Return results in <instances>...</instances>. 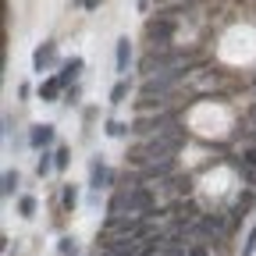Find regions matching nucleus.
<instances>
[{"instance_id":"nucleus-1","label":"nucleus","mask_w":256,"mask_h":256,"mask_svg":"<svg viewBox=\"0 0 256 256\" xmlns=\"http://www.w3.org/2000/svg\"><path fill=\"white\" fill-rule=\"evenodd\" d=\"M185 128L174 121V124H168L164 132H156V136H150V139H139L132 150H128V164H136V168H146V164H153V160H168V156H174L182 146H185Z\"/></svg>"},{"instance_id":"nucleus-2","label":"nucleus","mask_w":256,"mask_h":256,"mask_svg":"<svg viewBox=\"0 0 256 256\" xmlns=\"http://www.w3.org/2000/svg\"><path fill=\"white\" fill-rule=\"evenodd\" d=\"M156 206V192L142 182H128L124 188H118L110 203H107V214L110 217H121V214H150Z\"/></svg>"},{"instance_id":"nucleus-3","label":"nucleus","mask_w":256,"mask_h":256,"mask_svg":"<svg viewBox=\"0 0 256 256\" xmlns=\"http://www.w3.org/2000/svg\"><path fill=\"white\" fill-rule=\"evenodd\" d=\"M178 121V114L174 110H146V114H136V121L128 124V132H132L136 139H150V136H156V132H164L168 124H174Z\"/></svg>"},{"instance_id":"nucleus-4","label":"nucleus","mask_w":256,"mask_h":256,"mask_svg":"<svg viewBox=\"0 0 256 256\" xmlns=\"http://www.w3.org/2000/svg\"><path fill=\"white\" fill-rule=\"evenodd\" d=\"M174 14H185V8L160 11L156 18H150V22H146V36H150V43H164V40H171V36H174V28H178Z\"/></svg>"},{"instance_id":"nucleus-5","label":"nucleus","mask_w":256,"mask_h":256,"mask_svg":"<svg viewBox=\"0 0 256 256\" xmlns=\"http://www.w3.org/2000/svg\"><path fill=\"white\" fill-rule=\"evenodd\" d=\"M28 142L36 146V150L50 146L54 142V124H36V128H32V136H28Z\"/></svg>"},{"instance_id":"nucleus-6","label":"nucleus","mask_w":256,"mask_h":256,"mask_svg":"<svg viewBox=\"0 0 256 256\" xmlns=\"http://www.w3.org/2000/svg\"><path fill=\"white\" fill-rule=\"evenodd\" d=\"M89 174H92V188H96V192L107 188V185H110V178H114V174H110V168H107V164H100V160H92V171H89Z\"/></svg>"},{"instance_id":"nucleus-7","label":"nucleus","mask_w":256,"mask_h":256,"mask_svg":"<svg viewBox=\"0 0 256 256\" xmlns=\"http://www.w3.org/2000/svg\"><path fill=\"white\" fill-rule=\"evenodd\" d=\"M78 72H82V57H72V60H68V64H64V68H60V75H57V78H60L64 86H75V78H78Z\"/></svg>"},{"instance_id":"nucleus-8","label":"nucleus","mask_w":256,"mask_h":256,"mask_svg":"<svg viewBox=\"0 0 256 256\" xmlns=\"http://www.w3.org/2000/svg\"><path fill=\"white\" fill-rule=\"evenodd\" d=\"M54 54H57V50H54V43H43L36 54H32V64H36V72H43L46 64H54Z\"/></svg>"},{"instance_id":"nucleus-9","label":"nucleus","mask_w":256,"mask_h":256,"mask_svg":"<svg viewBox=\"0 0 256 256\" xmlns=\"http://www.w3.org/2000/svg\"><path fill=\"white\" fill-rule=\"evenodd\" d=\"M128 60H132V43H128V36L118 40V72L124 75L128 72Z\"/></svg>"},{"instance_id":"nucleus-10","label":"nucleus","mask_w":256,"mask_h":256,"mask_svg":"<svg viewBox=\"0 0 256 256\" xmlns=\"http://www.w3.org/2000/svg\"><path fill=\"white\" fill-rule=\"evenodd\" d=\"M60 89H64V82H60V78H46V82L40 86V96H43V100H57Z\"/></svg>"},{"instance_id":"nucleus-11","label":"nucleus","mask_w":256,"mask_h":256,"mask_svg":"<svg viewBox=\"0 0 256 256\" xmlns=\"http://www.w3.org/2000/svg\"><path fill=\"white\" fill-rule=\"evenodd\" d=\"M124 96H128V82H118L110 89V104H124Z\"/></svg>"},{"instance_id":"nucleus-12","label":"nucleus","mask_w":256,"mask_h":256,"mask_svg":"<svg viewBox=\"0 0 256 256\" xmlns=\"http://www.w3.org/2000/svg\"><path fill=\"white\" fill-rule=\"evenodd\" d=\"M124 132H128V124H121V121H107V136H110V139H121Z\"/></svg>"},{"instance_id":"nucleus-13","label":"nucleus","mask_w":256,"mask_h":256,"mask_svg":"<svg viewBox=\"0 0 256 256\" xmlns=\"http://www.w3.org/2000/svg\"><path fill=\"white\" fill-rule=\"evenodd\" d=\"M18 210H22V217H32V214H36V200H32V196H22Z\"/></svg>"},{"instance_id":"nucleus-14","label":"nucleus","mask_w":256,"mask_h":256,"mask_svg":"<svg viewBox=\"0 0 256 256\" xmlns=\"http://www.w3.org/2000/svg\"><path fill=\"white\" fill-rule=\"evenodd\" d=\"M60 200H64V210H75V203H78V192H75V188L68 185V188H64V196H60Z\"/></svg>"},{"instance_id":"nucleus-15","label":"nucleus","mask_w":256,"mask_h":256,"mask_svg":"<svg viewBox=\"0 0 256 256\" xmlns=\"http://www.w3.org/2000/svg\"><path fill=\"white\" fill-rule=\"evenodd\" d=\"M50 156H54V153H43V156H40V164H36V171H40V174H46L50 168H57V160H50Z\"/></svg>"},{"instance_id":"nucleus-16","label":"nucleus","mask_w":256,"mask_h":256,"mask_svg":"<svg viewBox=\"0 0 256 256\" xmlns=\"http://www.w3.org/2000/svg\"><path fill=\"white\" fill-rule=\"evenodd\" d=\"M252 252H256V224H252V232H249V238L242 246V256H252Z\"/></svg>"},{"instance_id":"nucleus-17","label":"nucleus","mask_w":256,"mask_h":256,"mask_svg":"<svg viewBox=\"0 0 256 256\" xmlns=\"http://www.w3.org/2000/svg\"><path fill=\"white\" fill-rule=\"evenodd\" d=\"M14 185H18V174H14V171H8V174H4V196H11Z\"/></svg>"},{"instance_id":"nucleus-18","label":"nucleus","mask_w":256,"mask_h":256,"mask_svg":"<svg viewBox=\"0 0 256 256\" xmlns=\"http://www.w3.org/2000/svg\"><path fill=\"white\" fill-rule=\"evenodd\" d=\"M68 156H72V153H68V150H64V146H60V150L54 153V160H57V168H68Z\"/></svg>"},{"instance_id":"nucleus-19","label":"nucleus","mask_w":256,"mask_h":256,"mask_svg":"<svg viewBox=\"0 0 256 256\" xmlns=\"http://www.w3.org/2000/svg\"><path fill=\"white\" fill-rule=\"evenodd\" d=\"M60 256H75V242L72 238H60Z\"/></svg>"},{"instance_id":"nucleus-20","label":"nucleus","mask_w":256,"mask_h":256,"mask_svg":"<svg viewBox=\"0 0 256 256\" xmlns=\"http://www.w3.org/2000/svg\"><path fill=\"white\" fill-rule=\"evenodd\" d=\"M246 124H252V128H256V100H252V104H249V110H246Z\"/></svg>"},{"instance_id":"nucleus-21","label":"nucleus","mask_w":256,"mask_h":256,"mask_svg":"<svg viewBox=\"0 0 256 256\" xmlns=\"http://www.w3.org/2000/svg\"><path fill=\"white\" fill-rule=\"evenodd\" d=\"M86 8L92 11V8H100V0H86Z\"/></svg>"},{"instance_id":"nucleus-22","label":"nucleus","mask_w":256,"mask_h":256,"mask_svg":"<svg viewBox=\"0 0 256 256\" xmlns=\"http://www.w3.org/2000/svg\"><path fill=\"white\" fill-rule=\"evenodd\" d=\"M156 4H174V0H156Z\"/></svg>"},{"instance_id":"nucleus-23","label":"nucleus","mask_w":256,"mask_h":256,"mask_svg":"<svg viewBox=\"0 0 256 256\" xmlns=\"http://www.w3.org/2000/svg\"><path fill=\"white\" fill-rule=\"evenodd\" d=\"M252 96H256V82H252Z\"/></svg>"}]
</instances>
